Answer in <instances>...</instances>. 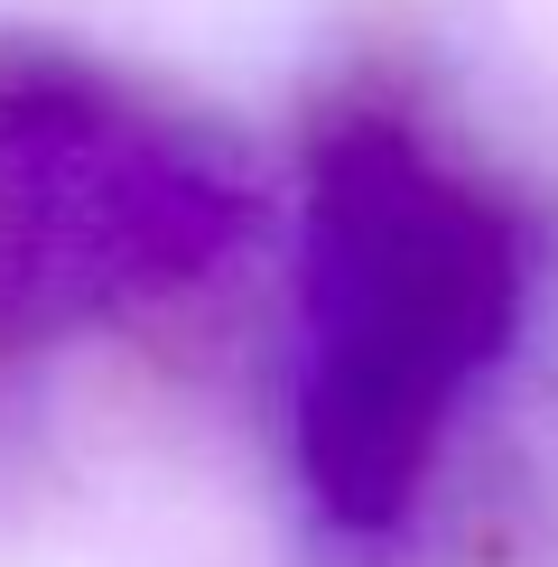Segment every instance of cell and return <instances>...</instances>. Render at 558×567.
I'll use <instances>...</instances> for the list:
<instances>
[{
  "label": "cell",
  "mask_w": 558,
  "mask_h": 567,
  "mask_svg": "<svg viewBox=\"0 0 558 567\" xmlns=\"http://www.w3.org/2000/svg\"><path fill=\"white\" fill-rule=\"evenodd\" d=\"M521 317L512 224L401 122H335L308 168V382L298 465L326 522L391 530L410 512L456 391Z\"/></svg>",
  "instance_id": "1"
},
{
  "label": "cell",
  "mask_w": 558,
  "mask_h": 567,
  "mask_svg": "<svg viewBox=\"0 0 558 567\" xmlns=\"http://www.w3.org/2000/svg\"><path fill=\"white\" fill-rule=\"evenodd\" d=\"M251 196L196 131L84 65H0V353L196 289Z\"/></svg>",
  "instance_id": "2"
}]
</instances>
